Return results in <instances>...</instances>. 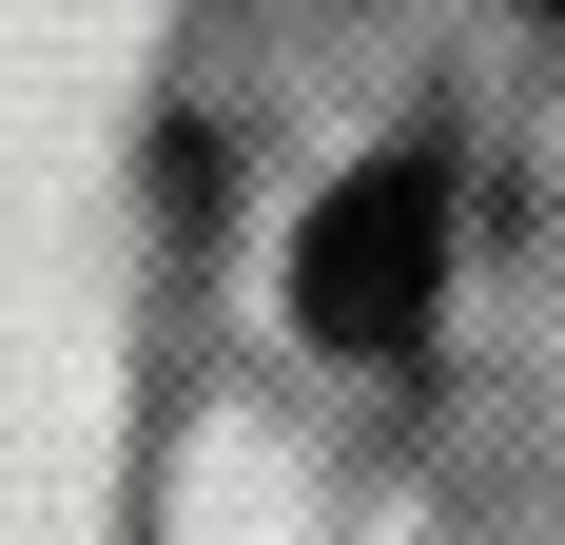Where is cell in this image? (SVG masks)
<instances>
[{"label":"cell","mask_w":565,"mask_h":545,"mask_svg":"<svg viewBox=\"0 0 565 545\" xmlns=\"http://www.w3.org/2000/svg\"><path fill=\"white\" fill-rule=\"evenodd\" d=\"M449 312V157L409 137V157H351L292 234V331L312 351H409V331Z\"/></svg>","instance_id":"obj_1"},{"label":"cell","mask_w":565,"mask_h":545,"mask_svg":"<svg viewBox=\"0 0 565 545\" xmlns=\"http://www.w3.org/2000/svg\"><path fill=\"white\" fill-rule=\"evenodd\" d=\"M526 20H565V0H526Z\"/></svg>","instance_id":"obj_2"}]
</instances>
